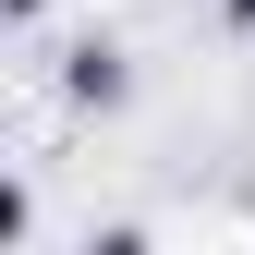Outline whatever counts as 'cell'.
<instances>
[{
  "instance_id": "3957f363",
  "label": "cell",
  "mask_w": 255,
  "mask_h": 255,
  "mask_svg": "<svg viewBox=\"0 0 255 255\" xmlns=\"http://www.w3.org/2000/svg\"><path fill=\"white\" fill-rule=\"evenodd\" d=\"M0 12H12V24H37V12H49V0H0Z\"/></svg>"
},
{
  "instance_id": "6da1fadb",
  "label": "cell",
  "mask_w": 255,
  "mask_h": 255,
  "mask_svg": "<svg viewBox=\"0 0 255 255\" xmlns=\"http://www.w3.org/2000/svg\"><path fill=\"white\" fill-rule=\"evenodd\" d=\"M61 98H73V110H122V98H134V73H122V49H110V37H85L73 61H61Z\"/></svg>"
},
{
  "instance_id": "7a4b0ae2",
  "label": "cell",
  "mask_w": 255,
  "mask_h": 255,
  "mask_svg": "<svg viewBox=\"0 0 255 255\" xmlns=\"http://www.w3.org/2000/svg\"><path fill=\"white\" fill-rule=\"evenodd\" d=\"M85 255H158V243L134 231V219H110V231H98V243H85Z\"/></svg>"
},
{
  "instance_id": "277c9868",
  "label": "cell",
  "mask_w": 255,
  "mask_h": 255,
  "mask_svg": "<svg viewBox=\"0 0 255 255\" xmlns=\"http://www.w3.org/2000/svg\"><path fill=\"white\" fill-rule=\"evenodd\" d=\"M219 12H231V24H243V37H255V0H219Z\"/></svg>"
}]
</instances>
